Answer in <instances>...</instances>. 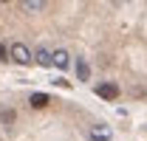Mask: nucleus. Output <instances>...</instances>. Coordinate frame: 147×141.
Listing matches in <instances>:
<instances>
[{
	"mask_svg": "<svg viewBox=\"0 0 147 141\" xmlns=\"http://www.w3.org/2000/svg\"><path fill=\"white\" fill-rule=\"evenodd\" d=\"M9 54H11V59L20 62V65H31V51H28L23 42H14V45L9 48Z\"/></svg>",
	"mask_w": 147,
	"mask_h": 141,
	"instance_id": "1",
	"label": "nucleus"
},
{
	"mask_svg": "<svg viewBox=\"0 0 147 141\" xmlns=\"http://www.w3.org/2000/svg\"><path fill=\"white\" fill-rule=\"evenodd\" d=\"M96 96H102V99L113 102V99L119 96V85H113V82H102V85H96Z\"/></svg>",
	"mask_w": 147,
	"mask_h": 141,
	"instance_id": "2",
	"label": "nucleus"
},
{
	"mask_svg": "<svg viewBox=\"0 0 147 141\" xmlns=\"http://www.w3.org/2000/svg\"><path fill=\"white\" fill-rule=\"evenodd\" d=\"M91 138L93 141H110V127H108V124H96V127H91Z\"/></svg>",
	"mask_w": 147,
	"mask_h": 141,
	"instance_id": "3",
	"label": "nucleus"
},
{
	"mask_svg": "<svg viewBox=\"0 0 147 141\" xmlns=\"http://www.w3.org/2000/svg\"><path fill=\"white\" fill-rule=\"evenodd\" d=\"M76 79H79V82H88V79H91V68H88L85 59H76Z\"/></svg>",
	"mask_w": 147,
	"mask_h": 141,
	"instance_id": "4",
	"label": "nucleus"
},
{
	"mask_svg": "<svg viewBox=\"0 0 147 141\" xmlns=\"http://www.w3.org/2000/svg\"><path fill=\"white\" fill-rule=\"evenodd\" d=\"M54 65H57L59 70H65L68 65H71V56H68L65 51H54Z\"/></svg>",
	"mask_w": 147,
	"mask_h": 141,
	"instance_id": "5",
	"label": "nucleus"
},
{
	"mask_svg": "<svg viewBox=\"0 0 147 141\" xmlns=\"http://www.w3.org/2000/svg\"><path fill=\"white\" fill-rule=\"evenodd\" d=\"M37 62H40L42 68H51V65H54V54L42 48V51H37Z\"/></svg>",
	"mask_w": 147,
	"mask_h": 141,
	"instance_id": "6",
	"label": "nucleus"
},
{
	"mask_svg": "<svg viewBox=\"0 0 147 141\" xmlns=\"http://www.w3.org/2000/svg\"><path fill=\"white\" fill-rule=\"evenodd\" d=\"M45 105H51L48 93H31V107H45Z\"/></svg>",
	"mask_w": 147,
	"mask_h": 141,
	"instance_id": "7",
	"label": "nucleus"
},
{
	"mask_svg": "<svg viewBox=\"0 0 147 141\" xmlns=\"http://www.w3.org/2000/svg\"><path fill=\"white\" fill-rule=\"evenodd\" d=\"M23 9L26 11H42L45 3H40V0H23Z\"/></svg>",
	"mask_w": 147,
	"mask_h": 141,
	"instance_id": "8",
	"label": "nucleus"
},
{
	"mask_svg": "<svg viewBox=\"0 0 147 141\" xmlns=\"http://www.w3.org/2000/svg\"><path fill=\"white\" fill-rule=\"evenodd\" d=\"M0 119H3L6 124H11V122H14V110H6V107H0Z\"/></svg>",
	"mask_w": 147,
	"mask_h": 141,
	"instance_id": "9",
	"label": "nucleus"
},
{
	"mask_svg": "<svg viewBox=\"0 0 147 141\" xmlns=\"http://www.w3.org/2000/svg\"><path fill=\"white\" fill-rule=\"evenodd\" d=\"M6 56H9V48H6V45L0 42V62H6Z\"/></svg>",
	"mask_w": 147,
	"mask_h": 141,
	"instance_id": "10",
	"label": "nucleus"
}]
</instances>
